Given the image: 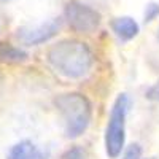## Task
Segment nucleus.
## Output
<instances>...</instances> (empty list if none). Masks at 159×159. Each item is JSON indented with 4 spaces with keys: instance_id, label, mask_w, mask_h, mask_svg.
<instances>
[{
    "instance_id": "obj_1",
    "label": "nucleus",
    "mask_w": 159,
    "mask_h": 159,
    "mask_svg": "<svg viewBox=\"0 0 159 159\" xmlns=\"http://www.w3.org/2000/svg\"><path fill=\"white\" fill-rule=\"evenodd\" d=\"M48 62L61 76L67 80H80L91 72L94 65V54L86 43L67 38L49 48Z\"/></svg>"
},
{
    "instance_id": "obj_2",
    "label": "nucleus",
    "mask_w": 159,
    "mask_h": 159,
    "mask_svg": "<svg viewBox=\"0 0 159 159\" xmlns=\"http://www.w3.org/2000/svg\"><path fill=\"white\" fill-rule=\"evenodd\" d=\"M54 105L64 121L65 135L69 139L83 135L92 118V105L89 99L81 92H67L57 96Z\"/></svg>"
},
{
    "instance_id": "obj_3",
    "label": "nucleus",
    "mask_w": 159,
    "mask_h": 159,
    "mask_svg": "<svg viewBox=\"0 0 159 159\" xmlns=\"http://www.w3.org/2000/svg\"><path fill=\"white\" fill-rule=\"evenodd\" d=\"M130 107V100L127 94H119L110 110L108 116V123L105 127V153L108 157L116 159L121 151L124 150V143H126V119Z\"/></svg>"
},
{
    "instance_id": "obj_4",
    "label": "nucleus",
    "mask_w": 159,
    "mask_h": 159,
    "mask_svg": "<svg viewBox=\"0 0 159 159\" xmlns=\"http://www.w3.org/2000/svg\"><path fill=\"white\" fill-rule=\"evenodd\" d=\"M64 15L70 29L78 34H92L94 30L99 29L100 21H102L99 11H96L94 8H91L86 3L76 2V0L67 3Z\"/></svg>"
},
{
    "instance_id": "obj_5",
    "label": "nucleus",
    "mask_w": 159,
    "mask_h": 159,
    "mask_svg": "<svg viewBox=\"0 0 159 159\" xmlns=\"http://www.w3.org/2000/svg\"><path fill=\"white\" fill-rule=\"evenodd\" d=\"M61 30V19H48L37 25H29L18 30V40L24 45L37 46L46 43L52 37H56Z\"/></svg>"
},
{
    "instance_id": "obj_6",
    "label": "nucleus",
    "mask_w": 159,
    "mask_h": 159,
    "mask_svg": "<svg viewBox=\"0 0 159 159\" xmlns=\"http://www.w3.org/2000/svg\"><path fill=\"white\" fill-rule=\"evenodd\" d=\"M7 159H48V154L29 140H22L11 147Z\"/></svg>"
},
{
    "instance_id": "obj_7",
    "label": "nucleus",
    "mask_w": 159,
    "mask_h": 159,
    "mask_svg": "<svg viewBox=\"0 0 159 159\" xmlns=\"http://www.w3.org/2000/svg\"><path fill=\"white\" fill-rule=\"evenodd\" d=\"M111 30L121 42H129V40L135 38L139 35L140 27L135 22V19H132L129 16H121V18H115L111 21Z\"/></svg>"
},
{
    "instance_id": "obj_8",
    "label": "nucleus",
    "mask_w": 159,
    "mask_h": 159,
    "mask_svg": "<svg viewBox=\"0 0 159 159\" xmlns=\"http://www.w3.org/2000/svg\"><path fill=\"white\" fill-rule=\"evenodd\" d=\"M27 52L24 49L10 45V43H2L0 42V62L5 64H22L27 61Z\"/></svg>"
},
{
    "instance_id": "obj_9",
    "label": "nucleus",
    "mask_w": 159,
    "mask_h": 159,
    "mask_svg": "<svg viewBox=\"0 0 159 159\" xmlns=\"http://www.w3.org/2000/svg\"><path fill=\"white\" fill-rule=\"evenodd\" d=\"M142 157V147L139 143H132L126 148L123 159H140Z\"/></svg>"
},
{
    "instance_id": "obj_10",
    "label": "nucleus",
    "mask_w": 159,
    "mask_h": 159,
    "mask_svg": "<svg viewBox=\"0 0 159 159\" xmlns=\"http://www.w3.org/2000/svg\"><path fill=\"white\" fill-rule=\"evenodd\" d=\"M59 159H84V151L80 147H73V148L65 151Z\"/></svg>"
},
{
    "instance_id": "obj_11",
    "label": "nucleus",
    "mask_w": 159,
    "mask_h": 159,
    "mask_svg": "<svg viewBox=\"0 0 159 159\" xmlns=\"http://www.w3.org/2000/svg\"><path fill=\"white\" fill-rule=\"evenodd\" d=\"M156 16H159V5L150 3L145 10V22H151L153 19H156Z\"/></svg>"
},
{
    "instance_id": "obj_12",
    "label": "nucleus",
    "mask_w": 159,
    "mask_h": 159,
    "mask_svg": "<svg viewBox=\"0 0 159 159\" xmlns=\"http://www.w3.org/2000/svg\"><path fill=\"white\" fill-rule=\"evenodd\" d=\"M0 2H7V0H0Z\"/></svg>"
},
{
    "instance_id": "obj_13",
    "label": "nucleus",
    "mask_w": 159,
    "mask_h": 159,
    "mask_svg": "<svg viewBox=\"0 0 159 159\" xmlns=\"http://www.w3.org/2000/svg\"><path fill=\"white\" fill-rule=\"evenodd\" d=\"M148 159H156V157H148Z\"/></svg>"
},
{
    "instance_id": "obj_14",
    "label": "nucleus",
    "mask_w": 159,
    "mask_h": 159,
    "mask_svg": "<svg viewBox=\"0 0 159 159\" xmlns=\"http://www.w3.org/2000/svg\"><path fill=\"white\" fill-rule=\"evenodd\" d=\"M157 38H159V34H157Z\"/></svg>"
}]
</instances>
